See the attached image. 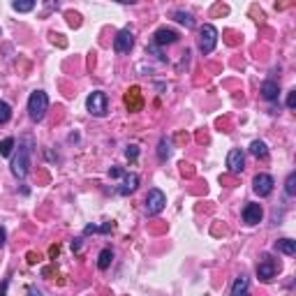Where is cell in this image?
<instances>
[{
	"label": "cell",
	"instance_id": "obj_1",
	"mask_svg": "<svg viewBox=\"0 0 296 296\" xmlns=\"http://www.w3.org/2000/svg\"><path fill=\"white\" fill-rule=\"evenodd\" d=\"M31 155H33V139L26 134L24 137V144L19 146V153L14 155L12 160V174L17 176L19 181L28 176V167H31Z\"/></svg>",
	"mask_w": 296,
	"mask_h": 296
},
{
	"label": "cell",
	"instance_id": "obj_2",
	"mask_svg": "<svg viewBox=\"0 0 296 296\" xmlns=\"http://www.w3.org/2000/svg\"><path fill=\"white\" fill-rule=\"evenodd\" d=\"M49 109V97L44 91H35L31 93V97H28V116H31L35 123H40L44 118V114H47Z\"/></svg>",
	"mask_w": 296,
	"mask_h": 296
},
{
	"label": "cell",
	"instance_id": "obj_3",
	"mask_svg": "<svg viewBox=\"0 0 296 296\" xmlns=\"http://www.w3.org/2000/svg\"><path fill=\"white\" fill-rule=\"evenodd\" d=\"M86 109L91 111L93 116H97V118L107 116V111H109V97H107V93L93 91L91 95H88V100H86Z\"/></svg>",
	"mask_w": 296,
	"mask_h": 296
},
{
	"label": "cell",
	"instance_id": "obj_4",
	"mask_svg": "<svg viewBox=\"0 0 296 296\" xmlns=\"http://www.w3.org/2000/svg\"><path fill=\"white\" fill-rule=\"evenodd\" d=\"M280 271V264L275 259H273L271 254H261L259 264H257V275H259V280H264V282H271L273 278H275V273Z\"/></svg>",
	"mask_w": 296,
	"mask_h": 296
},
{
	"label": "cell",
	"instance_id": "obj_5",
	"mask_svg": "<svg viewBox=\"0 0 296 296\" xmlns=\"http://www.w3.org/2000/svg\"><path fill=\"white\" fill-rule=\"evenodd\" d=\"M218 44V31H215V26L211 24H204L199 28V49L201 54H211L213 49Z\"/></svg>",
	"mask_w": 296,
	"mask_h": 296
},
{
	"label": "cell",
	"instance_id": "obj_6",
	"mask_svg": "<svg viewBox=\"0 0 296 296\" xmlns=\"http://www.w3.org/2000/svg\"><path fill=\"white\" fill-rule=\"evenodd\" d=\"M164 204H167V197H164L162 190H155L153 187L151 192H148V197H146V213L148 215H157V213H162Z\"/></svg>",
	"mask_w": 296,
	"mask_h": 296
},
{
	"label": "cell",
	"instance_id": "obj_7",
	"mask_svg": "<svg viewBox=\"0 0 296 296\" xmlns=\"http://www.w3.org/2000/svg\"><path fill=\"white\" fill-rule=\"evenodd\" d=\"M134 47V35L130 28H123L114 40V51L116 54H130V49Z\"/></svg>",
	"mask_w": 296,
	"mask_h": 296
},
{
	"label": "cell",
	"instance_id": "obj_8",
	"mask_svg": "<svg viewBox=\"0 0 296 296\" xmlns=\"http://www.w3.org/2000/svg\"><path fill=\"white\" fill-rule=\"evenodd\" d=\"M273 185H275V183H273V178L268 174H257L252 178V190L259 194V197H268V194L273 192Z\"/></svg>",
	"mask_w": 296,
	"mask_h": 296
},
{
	"label": "cell",
	"instance_id": "obj_9",
	"mask_svg": "<svg viewBox=\"0 0 296 296\" xmlns=\"http://www.w3.org/2000/svg\"><path fill=\"white\" fill-rule=\"evenodd\" d=\"M227 167H229L231 174H241L243 167H245V155H243L241 148H231L229 155H227Z\"/></svg>",
	"mask_w": 296,
	"mask_h": 296
},
{
	"label": "cell",
	"instance_id": "obj_10",
	"mask_svg": "<svg viewBox=\"0 0 296 296\" xmlns=\"http://www.w3.org/2000/svg\"><path fill=\"white\" fill-rule=\"evenodd\" d=\"M174 42H178V33L171 31V28H157L155 35H153V44H157V47L174 44Z\"/></svg>",
	"mask_w": 296,
	"mask_h": 296
},
{
	"label": "cell",
	"instance_id": "obj_11",
	"mask_svg": "<svg viewBox=\"0 0 296 296\" xmlns=\"http://www.w3.org/2000/svg\"><path fill=\"white\" fill-rule=\"evenodd\" d=\"M261 218H264V211H261L259 204H248L243 208V222L245 224H257L261 222Z\"/></svg>",
	"mask_w": 296,
	"mask_h": 296
},
{
	"label": "cell",
	"instance_id": "obj_12",
	"mask_svg": "<svg viewBox=\"0 0 296 296\" xmlns=\"http://www.w3.org/2000/svg\"><path fill=\"white\" fill-rule=\"evenodd\" d=\"M137 187H139V176L137 174H125V181H123V185H121L118 192L121 194H132Z\"/></svg>",
	"mask_w": 296,
	"mask_h": 296
},
{
	"label": "cell",
	"instance_id": "obj_13",
	"mask_svg": "<svg viewBox=\"0 0 296 296\" xmlns=\"http://www.w3.org/2000/svg\"><path fill=\"white\" fill-rule=\"evenodd\" d=\"M261 97L273 102V100H278V84L275 81H264L261 84Z\"/></svg>",
	"mask_w": 296,
	"mask_h": 296
},
{
	"label": "cell",
	"instance_id": "obj_14",
	"mask_svg": "<svg viewBox=\"0 0 296 296\" xmlns=\"http://www.w3.org/2000/svg\"><path fill=\"white\" fill-rule=\"evenodd\" d=\"M125 104H127V109H139V107H141L139 88H137V86H132V88L125 93Z\"/></svg>",
	"mask_w": 296,
	"mask_h": 296
},
{
	"label": "cell",
	"instance_id": "obj_15",
	"mask_svg": "<svg viewBox=\"0 0 296 296\" xmlns=\"http://www.w3.org/2000/svg\"><path fill=\"white\" fill-rule=\"evenodd\" d=\"M248 287H250L248 278H245V275H238L234 287H231V296H248Z\"/></svg>",
	"mask_w": 296,
	"mask_h": 296
},
{
	"label": "cell",
	"instance_id": "obj_16",
	"mask_svg": "<svg viewBox=\"0 0 296 296\" xmlns=\"http://www.w3.org/2000/svg\"><path fill=\"white\" fill-rule=\"evenodd\" d=\"M275 250L282 254H296V241H291V238H280L278 243H275Z\"/></svg>",
	"mask_w": 296,
	"mask_h": 296
},
{
	"label": "cell",
	"instance_id": "obj_17",
	"mask_svg": "<svg viewBox=\"0 0 296 296\" xmlns=\"http://www.w3.org/2000/svg\"><path fill=\"white\" fill-rule=\"evenodd\" d=\"M111 259H114L111 248H104L102 252H100V259H97V268H100V271H107V268L111 266Z\"/></svg>",
	"mask_w": 296,
	"mask_h": 296
},
{
	"label": "cell",
	"instance_id": "obj_18",
	"mask_svg": "<svg viewBox=\"0 0 296 296\" xmlns=\"http://www.w3.org/2000/svg\"><path fill=\"white\" fill-rule=\"evenodd\" d=\"M250 153H252L254 157H266L268 155V148H266L264 141H252V144H250Z\"/></svg>",
	"mask_w": 296,
	"mask_h": 296
},
{
	"label": "cell",
	"instance_id": "obj_19",
	"mask_svg": "<svg viewBox=\"0 0 296 296\" xmlns=\"http://www.w3.org/2000/svg\"><path fill=\"white\" fill-rule=\"evenodd\" d=\"M157 155L160 160H167L171 155V141L169 139H160V148H157Z\"/></svg>",
	"mask_w": 296,
	"mask_h": 296
},
{
	"label": "cell",
	"instance_id": "obj_20",
	"mask_svg": "<svg viewBox=\"0 0 296 296\" xmlns=\"http://www.w3.org/2000/svg\"><path fill=\"white\" fill-rule=\"evenodd\" d=\"M12 148H14V139H12V137H7V139L0 141V155H3V157L12 155Z\"/></svg>",
	"mask_w": 296,
	"mask_h": 296
},
{
	"label": "cell",
	"instance_id": "obj_21",
	"mask_svg": "<svg viewBox=\"0 0 296 296\" xmlns=\"http://www.w3.org/2000/svg\"><path fill=\"white\" fill-rule=\"evenodd\" d=\"M284 192L289 194V197H294V194H296V174H294V171L287 176V183H284Z\"/></svg>",
	"mask_w": 296,
	"mask_h": 296
},
{
	"label": "cell",
	"instance_id": "obj_22",
	"mask_svg": "<svg viewBox=\"0 0 296 296\" xmlns=\"http://www.w3.org/2000/svg\"><path fill=\"white\" fill-rule=\"evenodd\" d=\"M10 116H12V109H10V104L0 100V125H5V123L10 121Z\"/></svg>",
	"mask_w": 296,
	"mask_h": 296
},
{
	"label": "cell",
	"instance_id": "obj_23",
	"mask_svg": "<svg viewBox=\"0 0 296 296\" xmlns=\"http://www.w3.org/2000/svg\"><path fill=\"white\" fill-rule=\"evenodd\" d=\"M14 10H17V12H31V10H35V3H33V0H24V3H14Z\"/></svg>",
	"mask_w": 296,
	"mask_h": 296
},
{
	"label": "cell",
	"instance_id": "obj_24",
	"mask_svg": "<svg viewBox=\"0 0 296 296\" xmlns=\"http://www.w3.org/2000/svg\"><path fill=\"white\" fill-rule=\"evenodd\" d=\"M174 17H176V21H178V24L187 26V28H192V26H194L192 17H190V14H187V12H176V14H174Z\"/></svg>",
	"mask_w": 296,
	"mask_h": 296
},
{
	"label": "cell",
	"instance_id": "obj_25",
	"mask_svg": "<svg viewBox=\"0 0 296 296\" xmlns=\"http://www.w3.org/2000/svg\"><path fill=\"white\" fill-rule=\"evenodd\" d=\"M125 155L130 157V160H137V155H139V146H127V151H125Z\"/></svg>",
	"mask_w": 296,
	"mask_h": 296
},
{
	"label": "cell",
	"instance_id": "obj_26",
	"mask_svg": "<svg viewBox=\"0 0 296 296\" xmlns=\"http://www.w3.org/2000/svg\"><path fill=\"white\" fill-rule=\"evenodd\" d=\"M287 107H289V109L296 107V91H289V95H287Z\"/></svg>",
	"mask_w": 296,
	"mask_h": 296
},
{
	"label": "cell",
	"instance_id": "obj_27",
	"mask_svg": "<svg viewBox=\"0 0 296 296\" xmlns=\"http://www.w3.org/2000/svg\"><path fill=\"white\" fill-rule=\"evenodd\" d=\"M109 174H111V178H118V176H123V169H121V167H114Z\"/></svg>",
	"mask_w": 296,
	"mask_h": 296
},
{
	"label": "cell",
	"instance_id": "obj_28",
	"mask_svg": "<svg viewBox=\"0 0 296 296\" xmlns=\"http://www.w3.org/2000/svg\"><path fill=\"white\" fill-rule=\"evenodd\" d=\"M28 296H42V291L35 289V287H28Z\"/></svg>",
	"mask_w": 296,
	"mask_h": 296
},
{
	"label": "cell",
	"instance_id": "obj_29",
	"mask_svg": "<svg viewBox=\"0 0 296 296\" xmlns=\"http://www.w3.org/2000/svg\"><path fill=\"white\" fill-rule=\"evenodd\" d=\"M5 229H3V227H0V248H3V245H5Z\"/></svg>",
	"mask_w": 296,
	"mask_h": 296
},
{
	"label": "cell",
	"instance_id": "obj_30",
	"mask_svg": "<svg viewBox=\"0 0 296 296\" xmlns=\"http://www.w3.org/2000/svg\"><path fill=\"white\" fill-rule=\"evenodd\" d=\"M7 284H10V282L5 280V282H3V287H0V296H7Z\"/></svg>",
	"mask_w": 296,
	"mask_h": 296
},
{
	"label": "cell",
	"instance_id": "obj_31",
	"mask_svg": "<svg viewBox=\"0 0 296 296\" xmlns=\"http://www.w3.org/2000/svg\"><path fill=\"white\" fill-rule=\"evenodd\" d=\"M81 248V238H77V241H72V250H79Z\"/></svg>",
	"mask_w": 296,
	"mask_h": 296
}]
</instances>
